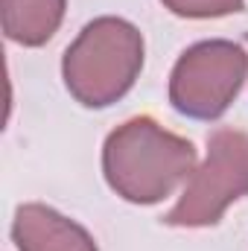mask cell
Returning <instances> with one entry per match:
<instances>
[{
    "instance_id": "obj_5",
    "label": "cell",
    "mask_w": 248,
    "mask_h": 251,
    "mask_svg": "<svg viewBox=\"0 0 248 251\" xmlns=\"http://www.w3.org/2000/svg\"><path fill=\"white\" fill-rule=\"evenodd\" d=\"M12 240L18 251H99L94 237L64 213L29 201L15 210Z\"/></svg>"
},
{
    "instance_id": "obj_7",
    "label": "cell",
    "mask_w": 248,
    "mask_h": 251,
    "mask_svg": "<svg viewBox=\"0 0 248 251\" xmlns=\"http://www.w3.org/2000/svg\"><path fill=\"white\" fill-rule=\"evenodd\" d=\"M173 15L178 18H193V21H204V18H225L234 12H243L246 0H161Z\"/></svg>"
},
{
    "instance_id": "obj_3",
    "label": "cell",
    "mask_w": 248,
    "mask_h": 251,
    "mask_svg": "<svg viewBox=\"0 0 248 251\" xmlns=\"http://www.w3.org/2000/svg\"><path fill=\"white\" fill-rule=\"evenodd\" d=\"M243 196H248V134L222 126L207 137V155L187 178L164 225L210 228Z\"/></svg>"
},
{
    "instance_id": "obj_6",
    "label": "cell",
    "mask_w": 248,
    "mask_h": 251,
    "mask_svg": "<svg viewBox=\"0 0 248 251\" xmlns=\"http://www.w3.org/2000/svg\"><path fill=\"white\" fill-rule=\"evenodd\" d=\"M67 0H0L3 32L21 47L47 44L64 21Z\"/></svg>"
},
{
    "instance_id": "obj_8",
    "label": "cell",
    "mask_w": 248,
    "mask_h": 251,
    "mask_svg": "<svg viewBox=\"0 0 248 251\" xmlns=\"http://www.w3.org/2000/svg\"><path fill=\"white\" fill-rule=\"evenodd\" d=\"M246 41H248V32H246Z\"/></svg>"
},
{
    "instance_id": "obj_4",
    "label": "cell",
    "mask_w": 248,
    "mask_h": 251,
    "mask_svg": "<svg viewBox=\"0 0 248 251\" xmlns=\"http://www.w3.org/2000/svg\"><path fill=\"white\" fill-rule=\"evenodd\" d=\"M248 79L246 50L225 38L187 47L170 76V102L190 120H219Z\"/></svg>"
},
{
    "instance_id": "obj_2",
    "label": "cell",
    "mask_w": 248,
    "mask_h": 251,
    "mask_svg": "<svg viewBox=\"0 0 248 251\" xmlns=\"http://www.w3.org/2000/svg\"><path fill=\"white\" fill-rule=\"evenodd\" d=\"M143 70V35L134 24L105 15L91 21L64 50L62 76L85 108H108L131 91Z\"/></svg>"
},
{
    "instance_id": "obj_1",
    "label": "cell",
    "mask_w": 248,
    "mask_h": 251,
    "mask_svg": "<svg viewBox=\"0 0 248 251\" xmlns=\"http://www.w3.org/2000/svg\"><path fill=\"white\" fill-rule=\"evenodd\" d=\"M196 170V149L187 137L167 131L152 117H131L102 146L108 187L131 204H158Z\"/></svg>"
}]
</instances>
